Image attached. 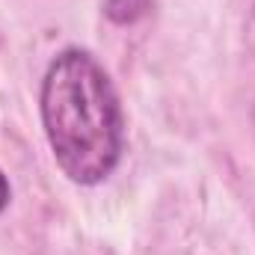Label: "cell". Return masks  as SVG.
Segmentation results:
<instances>
[{
    "label": "cell",
    "instance_id": "cell-1",
    "mask_svg": "<svg viewBox=\"0 0 255 255\" xmlns=\"http://www.w3.org/2000/svg\"><path fill=\"white\" fill-rule=\"evenodd\" d=\"M39 110L54 160L68 181L92 187L119 166L125 116L110 74L92 54L68 48L54 57L42 80Z\"/></svg>",
    "mask_w": 255,
    "mask_h": 255
},
{
    "label": "cell",
    "instance_id": "cell-2",
    "mask_svg": "<svg viewBox=\"0 0 255 255\" xmlns=\"http://www.w3.org/2000/svg\"><path fill=\"white\" fill-rule=\"evenodd\" d=\"M151 9V0H107L104 12L113 24H136Z\"/></svg>",
    "mask_w": 255,
    "mask_h": 255
},
{
    "label": "cell",
    "instance_id": "cell-3",
    "mask_svg": "<svg viewBox=\"0 0 255 255\" xmlns=\"http://www.w3.org/2000/svg\"><path fill=\"white\" fill-rule=\"evenodd\" d=\"M9 196H12L9 181H6V175H3V169H0V214H3V211H6V205H9Z\"/></svg>",
    "mask_w": 255,
    "mask_h": 255
}]
</instances>
